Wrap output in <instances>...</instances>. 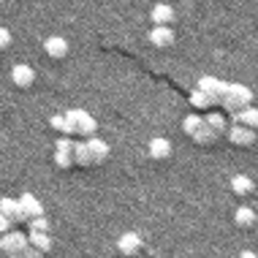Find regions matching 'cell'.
<instances>
[{"label":"cell","mask_w":258,"mask_h":258,"mask_svg":"<svg viewBox=\"0 0 258 258\" xmlns=\"http://www.w3.org/2000/svg\"><path fill=\"white\" fill-rule=\"evenodd\" d=\"M250 98H253V93H250L245 85H228L226 95H223V101H220V106L228 109V111L234 114V109H236V111L247 109V106H250Z\"/></svg>","instance_id":"1"},{"label":"cell","mask_w":258,"mask_h":258,"mask_svg":"<svg viewBox=\"0 0 258 258\" xmlns=\"http://www.w3.org/2000/svg\"><path fill=\"white\" fill-rule=\"evenodd\" d=\"M66 134H82V136H93L95 134V120L82 109H71L66 114Z\"/></svg>","instance_id":"2"},{"label":"cell","mask_w":258,"mask_h":258,"mask_svg":"<svg viewBox=\"0 0 258 258\" xmlns=\"http://www.w3.org/2000/svg\"><path fill=\"white\" fill-rule=\"evenodd\" d=\"M30 247V236H22V234H3V239H0V250H3L9 258H19L25 253V250Z\"/></svg>","instance_id":"3"},{"label":"cell","mask_w":258,"mask_h":258,"mask_svg":"<svg viewBox=\"0 0 258 258\" xmlns=\"http://www.w3.org/2000/svg\"><path fill=\"white\" fill-rule=\"evenodd\" d=\"M226 136L231 144H236V147H250V144H255V131L247 128V125H231Z\"/></svg>","instance_id":"4"},{"label":"cell","mask_w":258,"mask_h":258,"mask_svg":"<svg viewBox=\"0 0 258 258\" xmlns=\"http://www.w3.org/2000/svg\"><path fill=\"white\" fill-rule=\"evenodd\" d=\"M76 144L68 142V139H60L57 142V152H54V163L60 166V169H68V166L76 163Z\"/></svg>","instance_id":"5"},{"label":"cell","mask_w":258,"mask_h":258,"mask_svg":"<svg viewBox=\"0 0 258 258\" xmlns=\"http://www.w3.org/2000/svg\"><path fill=\"white\" fill-rule=\"evenodd\" d=\"M199 90L209 93L215 103H220L223 95H226V90H228V85H226V82H220V79H212V76H204V79H199Z\"/></svg>","instance_id":"6"},{"label":"cell","mask_w":258,"mask_h":258,"mask_svg":"<svg viewBox=\"0 0 258 258\" xmlns=\"http://www.w3.org/2000/svg\"><path fill=\"white\" fill-rule=\"evenodd\" d=\"M150 41L158 46V49H166V46H171V44H174L171 27H169V25H155V27H152V33H150Z\"/></svg>","instance_id":"7"},{"label":"cell","mask_w":258,"mask_h":258,"mask_svg":"<svg viewBox=\"0 0 258 258\" xmlns=\"http://www.w3.org/2000/svg\"><path fill=\"white\" fill-rule=\"evenodd\" d=\"M117 250H120V253H125V255H134V253H139V250H142V236L134 234V231L122 234L120 239H117Z\"/></svg>","instance_id":"8"},{"label":"cell","mask_w":258,"mask_h":258,"mask_svg":"<svg viewBox=\"0 0 258 258\" xmlns=\"http://www.w3.org/2000/svg\"><path fill=\"white\" fill-rule=\"evenodd\" d=\"M11 79H14V85H17V87H30L33 82H36V71H33L30 66H14Z\"/></svg>","instance_id":"9"},{"label":"cell","mask_w":258,"mask_h":258,"mask_svg":"<svg viewBox=\"0 0 258 258\" xmlns=\"http://www.w3.org/2000/svg\"><path fill=\"white\" fill-rule=\"evenodd\" d=\"M0 212H3V218H11L14 223H22L25 220V212H22V204L14 199H3L0 201Z\"/></svg>","instance_id":"10"},{"label":"cell","mask_w":258,"mask_h":258,"mask_svg":"<svg viewBox=\"0 0 258 258\" xmlns=\"http://www.w3.org/2000/svg\"><path fill=\"white\" fill-rule=\"evenodd\" d=\"M19 204H22V212H25V220H27V223L44 215V209H41V204H38V201L30 196V193H25V196L19 199Z\"/></svg>","instance_id":"11"},{"label":"cell","mask_w":258,"mask_h":258,"mask_svg":"<svg viewBox=\"0 0 258 258\" xmlns=\"http://www.w3.org/2000/svg\"><path fill=\"white\" fill-rule=\"evenodd\" d=\"M44 49H46V54H49V57L60 60V57H66V52H68V41L60 38V36H52V38H46Z\"/></svg>","instance_id":"12"},{"label":"cell","mask_w":258,"mask_h":258,"mask_svg":"<svg viewBox=\"0 0 258 258\" xmlns=\"http://www.w3.org/2000/svg\"><path fill=\"white\" fill-rule=\"evenodd\" d=\"M87 150H90V158H93V163H103V160L109 158V144L101 142V139H93V136H90Z\"/></svg>","instance_id":"13"},{"label":"cell","mask_w":258,"mask_h":258,"mask_svg":"<svg viewBox=\"0 0 258 258\" xmlns=\"http://www.w3.org/2000/svg\"><path fill=\"white\" fill-rule=\"evenodd\" d=\"M234 122L236 125H247V128L258 131V109L247 106V109H242V111H234Z\"/></svg>","instance_id":"14"},{"label":"cell","mask_w":258,"mask_h":258,"mask_svg":"<svg viewBox=\"0 0 258 258\" xmlns=\"http://www.w3.org/2000/svg\"><path fill=\"white\" fill-rule=\"evenodd\" d=\"M231 190L236 193V196H247V193L255 190V185H253L250 177H245V174H236V177L231 179Z\"/></svg>","instance_id":"15"},{"label":"cell","mask_w":258,"mask_h":258,"mask_svg":"<svg viewBox=\"0 0 258 258\" xmlns=\"http://www.w3.org/2000/svg\"><path fill=\"white\" fill-rule=\"evenodd\" d=\"M150 155L155 158V160L169 158V155H171V144H169V139H152V142H150Z\"/></svg>","instance_id":"16"},{"label":"cell","mask_w":258,"mask_h":258,"mask_svg":"<svg viewBox=\"0 0 258 258\" xmlns=\"http://www.w3.org/2000/svg\"><path fill=\"white\" fill-rule=\"evenodd\" d=\"M152 22H155V25L174 22V9H171V6H166V3H158L155 9H152Z\"/></svg>","instance_id":"17"},{"label":"cell","mask_w":258,"mask_h":258,"mask_svg":"<svg viewBox=\"0 0 258 258\" xmlns=\"http://www.w3.org/2000/svg\"><path fill=\"white\" fill-rule=\"evenodd\" d=\"M30 245L38 247L41 253H49V250H52V239H49V234H46V231H30Z\"/></svg>","instance_id":"18"},{"label":"cell","mask_w":258,"mask_h":258,"mask_svg":"<svg viewBox=\"0 0 258 258\" xmlns=\"http://www.w3.org/2000/svg\"><path fill=\"white\" fill-rule=\"evenodd\" d=\"M190 103H193L196 109H209V106H215L212 95H209V93H204V90H199V87L190 93Z\"/></svg>","instance_id":"19"},{"label":"cell","mask_w":258,"mask_h":258,"mask_svg":"<svg viewBox=\"0 0 258 258\" xmlns=\"http://www.w3.org/2000/svg\"><path fill=\"white\" fill-rule=\"evenodd\" d=\"M190 139H193L196 144H212L215 139H218V134H215V131H212V128H209V125L204 122V125H201V128L196 131V134L190 136Z\"/></svg>","instance_id":"20"},{"label":"cell","mask_w":258,"mask_h":258,"mask_svg":"<svg viewBox=\"0 0 258 258\" xmlns=\"http://www.w3.org/2000/svg\"><path fill=\"white\" fill-rule=\"evenodd\" d=\"M234 223H236V226H253V223H255V212L250 207H239L234 212Z\"/></svg>","instance_id":"21"},{"label":"cell","mask_w":258,"mask_h":258,"mask_svg":"<svg viewBox=\"0 0 258 258\" xmlns=\"http://www.w3.org/2000/svg\"><path fill=\"white\" fill-rule=\"evenodd\" d=\"M204 122H207L212 131H215V134H223V131L228 134V128H226V120H223V114H218V111H212V114H207V117H204Z\"/></svg>","instance_id":"22"},{"label":"cell","mask_w":258,"mask_h":258,"mask_svg":"<svg viewBox=\"0 0 258 258\" xmlns=\"http://www.w3.org/2000/svg\"><path fill=\"white\" fill-rule=\"evenodd\" d=\"M201 125H204V117H199V114H187L185 120H182V131L187 136H193L196 134V131L201 128Z\"/></svg>","instance_id":"23"},{"label":"cell","mask_w":258,"mask_h":258,"mask_svg":"<svg viewBox=\"0 0 258 258\" xmlns=\"http://www.w3.org/2000/svg\"><path fill=\"white\" fill-rule=\"evenodd\" d=\"M76 163L79 166H90L93 163V158H90V150H87V144H76Z\"/></svg>","instance_id":"24"},{"label":"cell","mask_w":258,"mask_h":258,"mask_svg":"<svg viewBox=\"0 0 258 258\" xmlns=\"http://www.w3.org/2000/svg\"><path fill=\"white\" fill-rule=\"evenodd\" d=\"M30 231H49V220H46L44 215L36 220H30Z\"/></svg>","instance_id":"25"},{"label":"cell","mask_w":258,"mask_h":258,"mask_svg":"<svg viewBox=\"0 0 258 258\" xmlns=\"http://www.w3.org/2000/svg\"><path fill=\"white\" fill-rule=\"evenodd\" d=\"M66 117H60V114H54L52 117V128H57V131H62V134H66Z\"/></svg>","instance_id":"26"},{"label":"cell","mask_w":258,"mask_h":258,"mask_svg":"<svg viewBox=\"0 0 258 258\" xmlns=\"http://www.w3.org/2000/svg\"><path fill=\"white\" fill-rule=\"evenodd\" d=\"M19 258H44V253H41L38 247H33V245H30V247H27V250H25V253L19 255Z\"/></svg>","instance_id":"27"},{"label":"cell","mask_w":258,"mask_h":258,"mask_svg":"<svg viewBox=\"0 0 258 258\" xmlns=\"http://www.w3.org/2000/svg\"><path fill=\"white\" fill-rule=\"evenodd\" d=\"M0 41H3V44H0V46H3V49H6V46L11 44V33H9V30H3V33H0Z\"/></svg>","instance_id":"28"},{"label":"cell","mask_w":258,"mask_h":258,"mask_svg":"<svg viewBox=\"0 0 258 258\" xmlns=\"http://www.w3.org/2000/svg\"><path fill=\"white\" fill-rule=\"evenodd\" d=\"M11 218H3V220H0V228H3V234H9V228H11Z\"/></svg>","instance_id":"29"},{"label":"cell","mask_w":258,"mask_h":258,"mask_svg":"<svg viewBox=\"0 0 258 258\" xmlns=\"http://www.w3.org/2000/svg\"><path fill=\"white\" fill-rule=\"evenodd\" d=\"M242 258H258V255H253V253H247V250H245V253H242Z\"/></svg>","instance_id":"30"}]
</instances>
